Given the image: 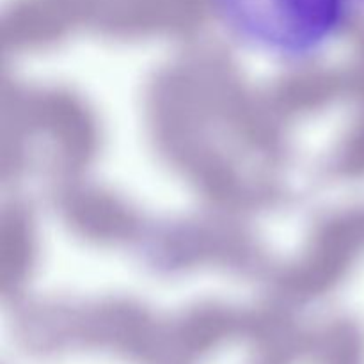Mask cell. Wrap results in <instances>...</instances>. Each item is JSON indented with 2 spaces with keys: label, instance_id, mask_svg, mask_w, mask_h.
<instances>
[{
  "label": "cell",
  "instance_id": "1",
  "mask_svg": "<svg viewBox=\"0 0 364 364\" xmlns=\"http://www.w3.org/2000/svg\"><path fill=\"white\" fill-rule=\"evenodd\" d=\"M228 32L258 53L301 63L341 36L358 0H210Z\"/></svg>",
  "mask_w": 364,
  "mask_h": 364
},
{
  "label": "cell",
  "instance_id": "2",
  "mask_svg": "<svg viewBox=\"0 0 364 364\" xmlns=\"http://www.w3.org/2000/svg\"><path fill=\"white\" fill-rule=\"evenodd\" d=\"M358 2H364V0H358Z\"/></svg>",
  "mask_w": 364,
  "mask_h": 364
}]
</instances>
